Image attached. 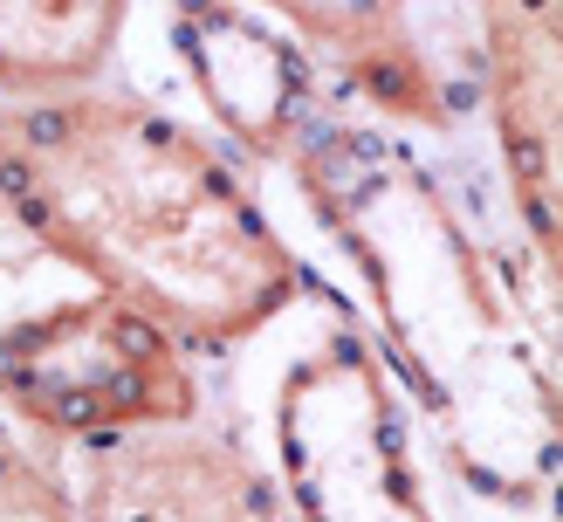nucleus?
<instances>
[{"label": "nucleus", "mask_w": 563, "mask_h": 522, "mask_svg": "<svg viewBox=\"0 0 563 522\" xmlns=\"http://www.w3.org/2000/svg\"><path fill=\"white\" fill-rule=\"evenodd\" d=\"M296 186L357 268L372 323L446 467L482 502L550 509L556 365L427 158L372 124H309Z\"/></svg>", "instance_id": "nucleus-1"}, {"label": "nucleus", "mask_w": 563, "mask_h": 522, "mask_svg": "<svg viewBox=\"0 0 563 522\" xmlns=\"http://www.w3.org/2000/svg\"><path fill=\"white\" fill-rule=\"evenodd\" d=\"M0 207L179 344L255 337L309 296L302 255L234 165L124 90L82 82L0 110Z\"/></svg>", "instance_id": "nucleus-2"}, {"label": "nucleus", "mask_w": 563, "mask_h": 522, "mask_svg": "<svg viewBox=\"0 0 563 522\" xmlns=\"http://www.w3.org/2000/svg\"><path fill=\"white\" fill-rule=\"evenodd\" d=\"M0 406L69 447L200 420V371L186 344L124 296H76L0 323Z\"/></svg>", "instance_id": "nucleus-3"}, {"label": "nucleus", "mask_w": 563, "mask_h": 522, "mask_svg": "<svg viewBox=\"0 0 563 522\" xmlns=\"http://www.w3.org/2000/svg\"><path fill=\"white\" fill-rule=\"evenodd\" d=\"M275 460L296 522H440L419 481L406 399L357 330H330L282 371Z\"/></svg>", "instance_id": "nucleus-4"}, {"label": "nucleus", "mask_w": 563, "mask_h": 522, "mask_svg": "<svg viewBox=\"0 0 563 522\" xmlns=\"http://www.w3.org/2000/svg\"><path fill=\"white\" fill-rule=\"evenodd\" d=\"M563 0H482V82L509 179V207L537 247V282L556 296L563 241Z\"/></svg>", "instance_id": "nucleus-5"}, {"label": "nucleus", "mask_w": 563, "mask_h": 522, "mask_svg": "<svg viewBox=\"0 0 563 522\" xmlns=\"http://www.w3.org/2000/svg\"><path fill=\"white\" fill-rule=\"evenodd\" d=\"M63 495L76 522H296L262 460L192 420L82 447Z\"/></svg>", "instance_id": "nucleus-6"}, {"label": "nucleus", "mask_w": 563, "mask_h": 522, "mask_svg": "<svg viewBox=\"0 0 563 522\" xmlns=\"http://www.w3.org/2000/svg\"><path fill=\"white\" fill-rule=\"evenodd\" d=\"M165 21H173V48L207 118L241 152L289 158L296 137L317 124L309 55L262 14H247L241 0H173Z\"/></svg>", "instance_id": "nucleus-7"}, {"label": "nucleus", "mask_w": 563, "mask_h": 522, "mask_svg": "<svg viewBox=\"0 0 563 522\" xmlns=\"http://www.w3.org/2000/svg\"><path fill=\"white\" fill-rule=\"evenodd\" d=\"M255 8L289 21L302 42L330 48L378 110L412 124H446L427 42L412 27V0H255Z\"/></svg>", "instance_id": "nucleus-8"}, {"label": "nucleus", "mask_w": 563, "mask_h": 522, "mask_svg": "<svg viewBox=\"0 0 563 522\" xmlns=\"http://www.w3.org/2000/svg\"><path fill=\"white\" fill-rule=\"evenodd\" d=\"M131 0H0V90L55 97L110 69Z\"/></svg>", "instance_id": "nucleus-9"}, {"label": "nucleus", "mask_w": 563, "mask_h": 522, "mask_svg": "<svg viewBox=\"0 0 563 522\" xmlns=\"http://www.w3.org/2000/svg\"><path fill=\"white\" fill-rule=\"evenodd\" d=\"M0 522H69L63 481L0 440Z\"/></svg>", "instance_id": "nucleus-10"}]
</instances>
